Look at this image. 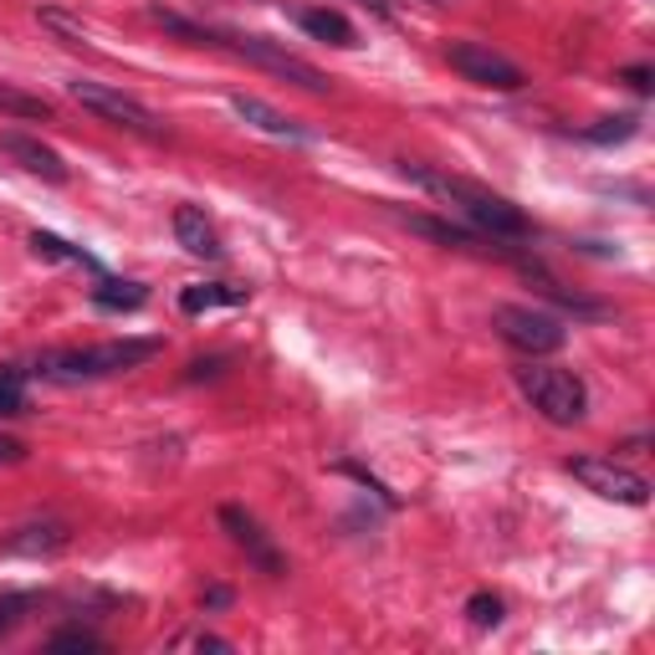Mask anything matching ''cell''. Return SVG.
<instances>
[{
    "label": "cell",
    "mask_w": 655,
    "mask_h": 655,
    "mask_svg": "<svg viewBox=\"0 0 655 655\" xmlns=\"http://www.w3.org/2000/svg\"><path fill=\"white\" fill-rule=\"evenodd\" d=\"M220 364H226V359H195V364H190V374H185V379H216V374H220Z\"/></svg>",
    "instance_id": "obj_29"
},
{
    "label": "cell",
    "mask_w": 655,
    "mask_h": 655,
    "mask_svg": "<svg viewBox=\"0 0 655 655\" xmlns=\"http://www.w3.org/2000/svg\"><path fill=\"white\" fill-rule=\"evenodd\" d=\"M231 108H235L241 118H246V123H256L262 134H271V138H298V144L307 138L303 123H292V118L277 113V108H271V102H262V98H246V93H235Z\"/></svg>",
    "instance_id": "obj_14"
},
{
    "label": "cell",
    "mask_w": 655,
    "mask_h": 655,
    "mask_svg": "<svg viewBox=\"0 0 655 655\" xmlns=\"http://www.w3.org/2000/svg\"><path fill=\"white\" fill-rule=\"evenodd\" d=\"M93 303H98L102 313H138V307L149 303V287H144V282H113V277H102V282L93 287Z\"/></svg>",
    "instance_id": "obj_16"
},
{
    "label": "cell",
    "mask_w": 655,
    "mask_h": 655,
    "mask_svg": "<svg viewBox=\"0 0 655 655\" xmlns=\"http://www.w3.org/2000/svg\"><path fill=\"white\" fill-rule=\"evenodd\" d=\"M492 328L518 353H527V359L558 353L569 343V328H563L554 313H538V307H497V313H492Z\"/></svg>",
    "instance_id": "obj_7"
},
{
    "label": "cell",
    "mask_w": 655,
    "mask_h": 655,
    "mask_svg": "<svg viewBox=\"0 0 655 655\" xmlns=\"http://www.w3.org/2000/svg\"><path fill=\"white\" fill-rule=\"evenodd\" d=\"M436 5H440V0H436Z\"/></svg>",
    "instance_id": "obj_33"
},
{
    "label": "cell",
    "mask_w": 655,
    "mask_h": 655,
    "mask_svg": "<svg viewBox=\"0 0 655 655\" xmlns=\"http://www.w3.org/2000/svg\"><path fill=\"white\" fill-rule=\"evenodd\" d=\"M190 645H195V651H231V640H220V635H195Z\"/></svg>",
    "instance_id": "obj_30"
},
{
    "label": "cell",
    "mask_w": 655,
    "mask_h": 655,
    "mask_svg": "<svg viewBox=\"0 0 655 655\" xmlns=\"http://www.w3.org/2000/svg\"><path fill=\"white\" fill-rule=\"evenodd\" d=\"M220 527L231 533V543H235V548H241L246 558H252L262 573H271V579H282V573H287V558L271 548V538L262 533V522H256L246 507H220Z\"/></svg>",
    "instance_id": "obj_9"
},
{
    "label": "cell",
    "mask_w": 655,
    "mask_h": 655,
    "mask_svg": "<svg viewBox=\"0 0 655 655\" xmlns=\"http://www.w3.org/2000/svg\"><path fill=\"white\" fill-rule=\"evenodd\" d=\"M26 609H36V594H5V599H0V635H5Z\"/></svg>",
    "instance_id": "obj_26"
},
{
    "label": "cell",
    "mask_w": 655,
    "mask_h": 655,
    "mask_svg": "<svg viewBox=\"0 0 655 655\" xmlns=\"http://www.w3.org/2000/svg\"><path fill=\"white\" fill-rule=\"evenodd\" d=\"M252 298V287H235V282H195L180 292V313H190V318H201V313H210V307H241Z\"/></svg>",
    "instance_id": "obj_12"
},
{
    "label": "cell",
    "mask_w": 655,
    "mask_h": 655,
    "mask_svg": "<svg viewBox=\"0 0 655 655\" xmlns=\"http://www.w3.org/2000/svg\"><path fill=\"white\" fill-rule=\"evenodd\" d=\"M72 543L68 522H26L5 538V554H21V558H47V554H62Z\"/></svg>",
    "instance_id": "obj_11"
},
{
    "label": "cell",
    "mask_w": 655,
    "mask_h": 655,
    "mask_svg": "<svg viewBox=\"0 0 655 655\" xmlns=\"http://www.w3.org/2000/svg\"><path fill=\"white\" fill-rule=\"evenodd\" d=\"M369 5H379V11H385V0H369Z\"/></svg>",
    "instance_id": "obj_32"
},
{
    "label": "cell",
    "mask_w": 655,
    "mask_h": 655,
    "mask_svg": "<svg viewBox=\"0 0 655 655\" xmlns=\"http://www.w3.org/2000/svg\"><path fill=\"white\" fill-rule=\"evenodd\" d=\"M640 118L635 113H620V118H599L594 129H584L589 144H624V138H635Z\"/></svg>",
    "instance_id": "obj_21"
},
{
    "label": "cell",
    "mask_w": 655,
    "mask_h": 655,
    "mask_svg": "<svg viewBox=\"0 0 655 655\" xmlns=\"http://www.w3.org/2000/svg\"><path fill=\"white\" fill-rule=\"evenodd\" d=\"M404 226L430 235V241H440V246H482V235L476 231H466V226H446V220H430V216H404Z\"/></svg>",
    "instance_id": "obj_17"
},
{
    "label": "cell",
    "mask_w": 655,
    "mask_h": 655,
    "mask_svg": "<svg viewBox=\"0 0 655 655\" xmlns=\"http://www.w3.org/2000/svg\"><path fill=\"white\" fill-rule=\"evenodd\" d=\"M518 389L527 395V404H533L548 425H579L589 415V389L573 369L527 364V369H518Z\"/></svg>",
    "instance_id": "obj_3"
},
{
    "label": "cell",
    "mask_w": 655,
    "mask_h": 655,
    "mask_svg": "<svg viewBox=\"0 0 655 655\" xmlns=\"http://www.w3.org/2000/svg\"><path fill=\"white\" fill-rule=\"evenodd\" d=\"M149 21L154 26H165L169 36H180V41H190V47H216V32H205V26H195V21H185L180 11H165V5H149Z\"/></svg>",
    "instance_id": "obj_18"
},
{
    "label": "cell",
    "mask_w": 655,
    "mask_h": 655,
    "mask_svg": "<svg viewBox=\"0 0 655 655\" xmlns=\"http://www.w3.org/2000/svg\"><path fill=\"white\" fill-rule=\"evenodd\" d=\"M0 415H26V369H0Z\"/></svg>",
    "instance_id": "obj_22"
},
{
    "label": "cell",
    "mask_w": 655,
    "mask_h": 655,
    "mask_svg": "<svg viewBox=\"0 0 655 655\" xmlns=\"http://www.w3.org/2000/svg\"><path fill=\"white\" fill-rule=\"evenodd\" d=\"M0 154H11L21 169L41 174L47 185H68V165H62V154L51 149V144H41V138H32V134H0Z\"/></svg>",
    "instance_id": "obj_10"
},
{
    "label": "cell",
    "mask_w": 655,
    "mask_h": 655,
    "mask_svg": "<svg viewBox=\"0 0 655 655\" xmlns=\"http://www.w3.org/2000/svg\"><path fill=\"white\" fill-rule=\"evenodd\" d=\"M205 605H210V609H226V605H231V589H205Z\"/></svg>",
    "instance_id": "obj_31"
},
{
    "label": "cell",
    "mask_w": 655,
    "mask_h": 655,
    "mask_svg": "<svg viewBox=\"0 0 655 655\" xmlns=\"http://www.w3.org/2000/svg\"><path fill=\"white\" fill-rule=\"evenodd\" d=\"M154 353H165V338H108V343H87V349H51L36 359L41 379L57 385H83V379H108V374H129L149 364Z\"/></svg>",
    "instance_id": "obj_2"
},
{
    "label": "cell",
    "mask_w": 655,
    "mask_h": 655,
    "mask_svg": "<svg viewBox=\"0 0 655 655\" xmlns=\"http://www.w3.org/2000/svg\"><path fill=\"white\" fill-rule=\"evenodd\" d=\"M569 471L584 482L589 492H594V497H605V502H624V507H645V502H651V482H645L640 471L609 461V456H573Z\"/></svg>",
    "instance_id": "obj_8"
},
{
    "label": "cell",
    "mask_w": 655,
    "mask_h": 655,
    "mask_svg": "<svg viewBox=\"0 0 655 655\" xmlns=\"http://www.w3.org/2000/svg\"><path fill=\"white\" fill-rule=\"evenodd\" d=\"M446 62H451L466 83L492 87V93H518V87H527V72H522L512 57L492 51L487 41H446Z\"/></svg>",
    "instance_id": "obj_5"
},
{
    "label": "cell",
    "mask_w": 655,
    "mask_h": 655,
    "mask_svg": "<svg viewBox=\"0 0 655 655\" xmlns=\"http://www.w3.org/2000/svg\"><path fill=\"white\" fill-rule=\"evenodd\" d=\"M620 83H630V87H635V93H651L655 72H651V68H624V72H620Z\"/></svg>",
    "instance_id": "obj_28"
},
{
    "label": "cell",
    "mask_w": 655,
    "mask_h": 655,
    "mask_svg": "<svg viewBox=\"0 0 655 655\" xmlns=\"http://www.w3.org/2000/svg\"><path fill=\"white\" fill-rule=\"evenodd\" d=\"M47 651H102V640L93 630H57L47 640Z\"/></svg>",
    "instance_id": "obj_25"
},
{
    "label": "cell",
    "mask_w": 655,
    "mask_h": 655,
    "mask_svg": "<svg viewBox=\"0 0 655 655\" xmlns=\"http://www.w3.org/2000/svg\"><path fill=\"white\" fill-rule=\"evenodd\" d=\"M36 16H41V26H51V32L62 36V41H72V47H83V41H87V26H83V21L62 16V11H51V5H41Z\"/></svg>",
    "instance_id": "obj_24"
},
{
    "label": "cell",
    "mask_w": 655,
    "mask_h": 655,
    "mask_svg": "<svg viewBox=\"0 0 655 655\" xmlns=\"http://www.w3.org/2000/svg\"><path fill=\"white\" fill-rule=\"evenodd\" d=\"M303 32L313 41H328V47H359V32H353L349 16H338V11H303Z\"/></svg>",
    "instance_id": "obj_15"
},
{
    "label": "cell",
    "mask_w": 655,
    "mask_h": 655,
    "mask_svg": "<svg viewBox=\"0 0 655 655\" xmlns=\"http://www.w3.org/2000/svg\"><path fill=\"white\" fill-rule=\"evenodd\" d=\"M0 113L5 118H32V123H41V118H51V102L36 98V93H21V87L0 83Z\"/></svg>",
    "instance_id": "obj_19"
},
{
    "label": "cell",
    "mask_w": 655,
    "mask_h": 655,
    "mask_svg": "<svg viewBox=\"0 0 655 655\" xmlns=\"http://www.w3.org/2000/svg\"><path fill=\"white\" fill-rule=\"evenodd\" d=\"M68 93L77 102H83L87 113H98L102 123H118V129H129V134L138 138H165V123L144 108L138 98H129V93H118V87L108 83H87V77H77V83H68Z\"/></svg>",
    "instance_id": "obj_4"
},
{
    "label": "cell",
    "mask_w": 655,
    "mask_h": 655,
    "mask_svg": "<svg viewBox=\"0 0 655 655\" xmlns=\"http://www.w3.org/2000/svg\"><path fill=\"white\" fill-rule=\"evenodd\" d=\"M466 620L476 624V630L502 624V599H497V594H471V599H466Z\"/></svg>",
    "instance_id": "obj_23"
},
{
    "label": "cell",
    "mask_w": 655,
    "mask_h": 655,
    "mask_svg": "<svg viewBox=\"0 0 655 655\" xmlns=\"http://www.w3.org/2000/svg\"><path fill=\"white\" fill-rule=\"evenodd\" d=\"M16 461H26V440L0 436V466H16Z\"/></svg>",
    "instance_id": "obj_27"
},
{
    "label": "cell",
    "mask_w": 655,
    "mask_h": 655,
    "mask_svg": "<svg viewBox=\"0 0 655 655\" xmlns=\"http://www.w3.org/2000/svg\"><path fill=\"white\" fill-rule=\"evenodd\" d=\"M32 252L36 256H51V262H77V267H87V271H102L98 262L87 252H77V246H68L62 235H51V231H32Z\"/></svg>",
    "instance_id": "obj_20"
},
{
    "label": "cell",
    "mask_w": 655,
    "mask_h": 655,
    "mask_svg": "<svg viewBox=\"0 0 655 655\" xmlns=\"http://www.w3.org/2000/svg\"><path fill=\"white\" fill-rule=\"evenodd\" d=\"M174 241H180L190 256H220L216 226L205 220L201 205H180V210H174Z\"/></svg>",
    "instance_id": "obj_13"
},
{
    "label": "cell",
    "mask_w": 655,
    "mask_h": 655,
    "mask_svg": "<svg viewBox=\"0 0 655 655\" xmlns=\"http://www.w3.org/2000/svg\"><path fill=\"white\" fill-rule=\"evenodd\" d=\"M216 47H231L235 57H246V62H256L262 72H277V77H287V83H298L303 93H328V72H318L313 62H303V57H292V51H282L277 41H267V36H216Z\"/></svg>",
    "instance_id": "obj_6"
},
{
    "label": "cell",
    "mask_w": 655,
    "mask_h": 655,
    "mask_svg": "<svg viewBox=\"0 0 655 655\" xmlns=\"http://www.w3.org/2000/svg\"><path fill=\"white\" fill-rule=\"evenodd\" d=\"M400 174L410 180V185L430 190L436 201L456 205L461 216L476 226L482 235H492V241H522V235L533 231V220L522 216L512 201H502V195H492L487 185H476V180H461V174H440V169H425V165H400Z\"/></svg>",
    "instance_id": "obj_1"
}]
</instances>
